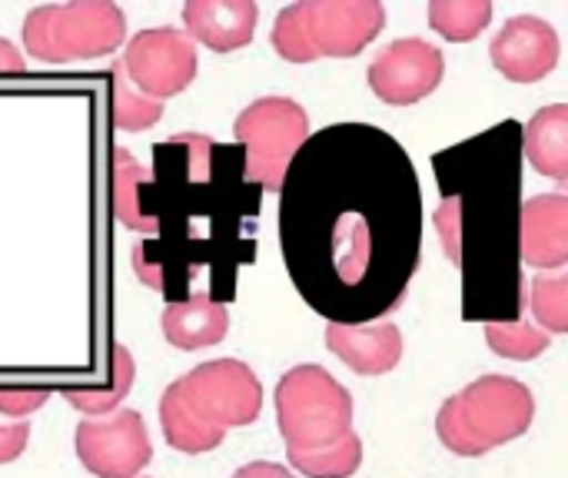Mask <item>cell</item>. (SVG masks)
Returning a JSON list of instances; mask_svg holds the SVG:
<instances>
[{"label": "cell", "mask_w": 568, "mask_h": 478, "mask_svg": "<svg viewBox=\"0 0 568 478\" xmlns=\"http://www.w3.org/2000/svg\"><path fill=\"white\" fill-rule=\"evenodd\" d=\"M43 406H47L43 389H0V419L27 423V416H33Z\"/></svg>", "instance_id": "obj_27"}, {"label": "cell", "mask_w": 568, "mask_h": 478, "mask_svg": "<svg viewBox=\"0 0 568 478\" xmlns=\"http://www.w3.org/2000/svg\"><path fill=\"white\" fill-rule=\"evenodd\" d=\"M133 376H136V363L130 356V349L123 343H116L110 349V389H63V399L83 413V419H100L116 413V406L126 399V393L133 389Z\"/></svg>", "instance_id": "obj_19"}, {"label": "cell", "mask_w": 568, "mask_h": 478, "mask_svg": "<svg viewBox=\"0 0 568 478\" xmlns=\"http://www.w3.org/2000/svg\"><path fill=\"white\" fill-rule=\"evenodd\" d=\"M493 23L489 0H429V27L449 43H469Z\"/></svg>", "instance_id": "obj_21"}, {"label": "cell", "mask_w": 568, "mask_h": 478, "mask_svg": "<svg viewBox=\"0 0 568 478\" xmlns=\"http://www.w3.org/2000/svg\"><path fill=\"white\" fill-rule=\"evenodd\" d=\"M559 57H562L559 30L536 13L509 17L489 43L493 67L513 83L546 80L559 67Z\"/></svg>", "instance_id": "obj_11"}, {"label": "cell", "mask_w": 568, "mask_h": 478, "mask_svg": "<svg viewBox=\"0 0 568 478\" xmlns=\"http://www.w3.org/2000/svg\"><path fill=\"white\" fill-rule=\"evenodd\" d=\"M180 403L210 429H243L263 413L260 376L240 359H213L173 379Z\"/></svg>", "instance_id": "obj_6"}, {"label": "cell", "mask_w": 568, "mask_h": 478, "mask_svg": "<svg viewBox=\"0 0 568 478\" xmlns=\"http://www.w3.org/2000/svg\"><path fill=\"white\" fill-rule=\"evenodd\" d=\"M23 50L37 63L100 60L126 43V13L110 0L43 3L23 17Z\"/></svg>", "instance_id": "obj_3"}, {"label": "cell", "mask_w": 568, "mask_h": 478, "mask_svg": "<svg viewBox=\"0 0 568 478\" xmlns=\"http://www.w3.org/2000/svg\"><path fill=\"white\" fill-rule=\"evenodd\" d=\"M303 23L313 57H356L386 27L379 0H303Z\"/></svg>", "instance_id": "obj_10"}, {"label": "cell", "mask_w": 568, "mask_h": 478, "mask_svg": "<svg viewBox=\"0 0 568 478\" xmlns=\"http://www.w3.org/2000/svg\"><path fill=\"white\" fill-rule=\"evenodd\" d=\"M260 20L256 0H186L183 33L216 53H233L253 43Z\"/></svg>", "instance_id": "obj_13"}, {"label": "cell", "mask_w": 568, "mask_h": 478, "mask_svg": "<svg viewBox=\"0 0 568 478\" xmlns=\"http://www.w3.org/2000/svg\"><path fill=\"white\" fill-rule=\"evenodd\" d=\"M160 429H163L166 443H170L176 452H183V456L213 452V449L223 443V436H226V433H220V429L203 426L196 416H190V409L180 403V393H176L173 383H170V386L163 389V396H160Z\"/></svg>", "instance_id": "obj_18"}, {"label": "cell", "mask_w": 568, "mask_h": 478, "mask_svg": "<svg viewBox=\"0 0 568 478\" xmlns=\"http://www.w3.org/2000/svg\"><path fill=\"white\" fill-rule=\"evenodd\" d=\"M230 478H296L286 466H276V462H266V459H260V462H250V466H240L236 472Z\"/></svg>", "instance_id": "obj_29"}, {"label": "cell", "mask_w": 568, "mask_h": 478, "mask_svg": "<svg viewBox=\"0 0 568 478\" xmlns=\"http://www.w3.org/2000/svg\"><path fill=\"white\" fill-rule=\"evenodd\" d=\"M486 346L513 363H532L542 353H549L552 336L542 333L536 323L529 319H509V323H489L486 326Z\"/></svg>", "instance_id": "obj_22"}, {"label": "cell", "mask_w": 568, "mask_h": 478, "mask_svg": "<svg viewBox=\"0 0 568 478\" xmlns=\"http://www.w3.org/2000/svg\"><path fill=\"white\" fill-rule=\"evenodd\" d=\"M30 443V423H10L0 419V466L17 462Z\"/></svg>", "instance_id": "obj_28"}, {"label": "cell", "mask_w": 568, "mask_h": 478, "mask_svg": "<svg viewBox=\"0 0 568 478\" xmlns=\"http://www.w3.org/2000/svg\"><path fill=\"white\" fill-rule=\"evenodd\" d=\"M73 449L80 466L97 478H140V472L153 462V443L136 409L80 419Z\"/></svg>", "instance_id": "obj_8"}, {"label": "cell", "mask_w": 568, "mask_h": 478, "mask_svg": "<svg viewBox=\"0 0 568 478\" xmlns=\"http://www.w3.org/2000/svg\"><path fill=\"white\" fill-rule=\"evenodd\" d=\"M353 396L316 363L293 366L276 383V426L286 449H323L353 433Z\"/></svg>", "instance_id": "obj_4"}, {"label": "cell", "mask_w": 568, "mask_h": 478, "mask_svg": "<svg viewBox=\"0 0 568 478\" xmlns=\"http://www.w3.org/2000/svg\"><path fill=\"white\" fill-rule=\"evenodd\" d=\"M280 240L293 286L333 326L393 313L416 276L423 196L406 150L369 123L303 143L283 176Z\"/></svg>", "instance_id": "obj_1"}, {"label": "cell", "mask_w": 568, "mask_h": 478, "mask_svg": "<svg viewBox=\"0 0 568 478\" xmlns=\"http://www.w3.org/2000/svg\"><path fill=\"white\" fill-rule=\"evenodd\" d=\"M326 349L343 359L356 376H386L403 359V329L389 319L366 326H333L326 323Z\"/></svg>", "instance_id": "obj_14"}, {"label": "cell", "mask_w": 568, "mask_h": 478, "mask_svg": "<svg viewBox=\"0 0 568 478\" xmlns=\"http://www.w3.org/2000/svg\"><path fill=\"white\" fill-rule=\"evenodd\" d=\"M529 313L532 323L549 333L562 336L568 333V276L566 269L559 273H539L529 283Z\"/></svg>", "instance_id": "obj_23"}, {"label": "cell", "mask_w": 568, "mask_h": 478, "mask_svg": "<svg viewBox=\"0 0 568 478\" xmlns=\"http://www.w3.org/2000/svg\"><path fill=\"white\" fill-rule=\"evenodd\" d=\"M523 150L536 173L556 180L559 186L568 180V106L552 103L542 106L523 126Z\"/></svg>", "instance_id": "obj_17"}, {"label": "cell", "mask_w": 568, "mask_h": 478, "mask_svg": "<svg viewBox=\"0 0 568 478\" xmlns=\"http://www.w3.org/2000/svg\"><path fill=\"white\" fill-rule=\"evenodd\" d=\"M233 136L243 150V180L280 193L293 156L310 140V113L293 96H260L240 110Z\"/></svg>", "instance_id": "obj_5"}, {"label": "cell", "mask_w": 568, "mask_h": 478, "mask_svg": "<svg viewBox=\"0 0 568 478\" xmlns=\"http://www.w3.org/2000/svg\"><path fill=\"white\" fill-rule=\"evenodd\" d=\"M519 253L526 266L539 273H559L568 266V196L542 193L523 203Z\"/></svg>", "instance_id": "obj_12"}, {"label": "cell", "mask_w": 568, "mask_h": 478, "mask_svg": "<svg viewBox=\"0 0 568 478\" xmlns=\"http://www.w3.org/2000/svg\"><path fill=\"white\" fill-rule=\"evenodd\" d=\"M23 70H27L23 53L7 37H0V73H23Z\"/></svg>", "instance_id": "obj_30"}, {"label": "cell", "mask_w": 568, "mask_h": 478, "mask_svg": "<svg viewBox=\"0 0 568 478\" xmlns=\"http://www.w3.org/2000/svg\"><path fill=\"white\" fill-rule=\"evenodd\" d=\"M286 459L303 478H353L363 466V439L346 433L339 443L323 449H286Z\"/></svg>", "instance_id": "obj_20"}, {"label": "cell", "mask_w": 568, "mask_h": 478, "mask_svg": "<svg viewBox=\"0 0 568 478\" xmlns=\"http://www.w3.org/2000/svg\"><path fill=\"white\" fill-rule=\"evenodd\" d=\"M446 77V57L423 37H399L386 43L366 70L369 90L386 106H413L439 90Z\"/></svg>", "instance_id": "obj_9"}, {"label": "cell", "mask_w": 568, "mask_h": 478, "mask_svg": "<svg viewBox=\"0 0 568 478\" xmlns=\"http://www.w3.org/2000/svg\"><path fill=\"white\" fill-rule=\"evenodd\" d=\"M436 233L443 240V250L446 256L453 260L456 269L466 266V250H463V200L459 196H446L439 206H436Z\"/></svg>", "instance_id": "obj_26"}, {"label": "cell", "mask_w": 568, "mask_h": 478, "mask_svg": "<svg viewBox=\"0 0 568 478\" xmlns=\"http://www.w3.org/2000/svg\"><path fill=\"white\" fill-rule=\"evenodd\" d=\"M160 116H163V103L146 100L143 93H136L126 83V77L120 73V67H113V87H110V120H113V126L140 133V130L156 126Z\"/></svg>", "instance_id": "obj_24"}, {"label": "cell", "mask_w": 568, "mask_h": 478, "mask_svg": "<svg viewBox=\"0 0 568 478\" xmlns=\"http://www.w3.org/2000/svg\"><path fill=\"white\" fill-rule=\"evenodd\" d=\"M532 419L536 399L526 383L513 376H479L443 403L436 416V436L453 456L479 459L523 439Z\"/></svg>", "instance_id": "obj_2"}, {"label": "cell", "mask_w": 568, "mask_h": 478, "mask_svg": "<svg viewBox=\"0 0 568 478\" xmlns=\"http://www.w3.org/2000/svg\"><path fill=\"white\" fill-rule=\"evenodd\" d=\"M163 339L180 353L210 349L226 339L230 333V309L223 303L193 296V299H173L160 313Z\"/></svg>", "instance_id": "obj_15"}, {"label": "cell", "mask_w": 568, "mask_h": 478, "mask_svg": "<svg viewBox=\"0 0 568 478\" xmlns=\"http://www.w3.org/2000/svg\"><path fill=\"white\" fill-rule=\"evenodd\" d=\"M116 67L136 93L163 103L196 80L200 53L180 27H150L126 40Z\"/></svg>", "instance_id": "obj_7"}, {"label": "cell", "mask_w": 568, "mask_h": 478, "mask_svg": "<svg viewBox=\"0 0 568 478\" xmlns=\"http://www.w3.org/2000/svg\"><path fill=\"white\" fill-rule=\"evenodd\" d=\"M270 43L276 50L280 60L286 63H313V47H310V37H306V23H303V7L300 3H290L276 13V23L270 30Z\"/></svg>", "instance_id": "obj_25"}, {"label": "cell", "mask_w": 568, "mask_h": 478, "mask_svg": "<svg viewBox=\"0 0 568 478\" xmlns=\"http://www.w3.org/2000/svg\"><path fill=\"white\" fill-rule=\"evenodd\" d=\"M146 200H150V173L133 160L130 150L116 146L110 153V210L126 230L156 236V220Z\"/></svg>", "instance_id": "obj_16"}]
</instances>
